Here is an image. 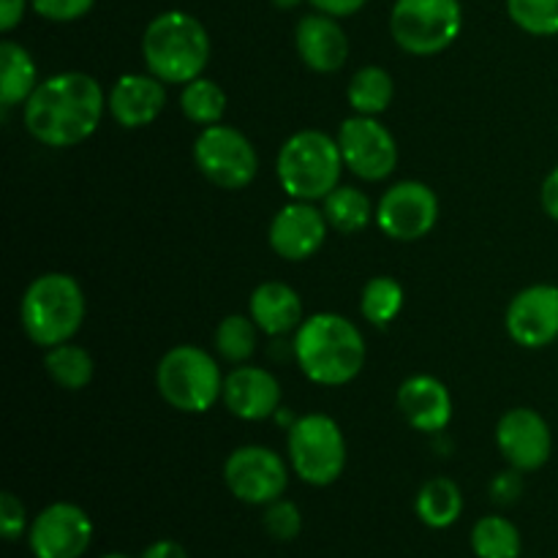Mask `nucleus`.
Masks as SVG:
<instances>
[{"label":"nucleus","mask_w":558,"mask_h":558,"mask_svg":"<svg viewBox=\"0 0 558 558\" xmlns=\"http://www.w3.org/2000/svg\"><path fill=\"white\" fill-rule=\"evenodd\" d=\"M507 11L532 36H558V0H507Z\"/></svg>","instance_id":"31"},{"label":"nucleus","mask_w":558,"mask_h":558,"mask_svg":"<svg viewBox=\"0 0 558 558\" xmlns=\"http://www.w3.org/2000/svg\"><path fill=\"white\" fill-rule=\"evenodd\" d=\"M439 221V199L430 185L420 180H401L376 205V223L381 232L401 243H414V240L430 234V229Z\"/></svg>","instance_id":"12"},{"label":"nucleus","mask_w":558,"mask_h":558,"mask_svg":"<svg viewBox=\"0 0 558 558\" xmlns=\"http://www.w3.org/2000/svg\"><path fill=\"white\" fill-rule=\"evenodd\" d=\"M289 463L303 483L327 488L347 469V439L341 425L327 414H305L289 425Z\"/></svg>","instance_id":"7"},{"label":"nucleus","mask_w":558,"mask_h":558,"mask_svg":"<svg viewBox=\"0 0 558 558\" xmlns=\"http://www.w3.org/2000/svg\"><path fill=\"white\" fill-rule=\"evenodd\" d=\"M349 104L357 114H376L385 112L392 104V96H396V85H392V76L387 74L379 65H365L349 82Z\"/></svg>","instance_id":"26"},{"label":"nucleus","mask_w":558,"mask_h":558,"mask_svg":"<svg viewBox=\"0 0 558 558\" xmlns=\"http://www.w3.org/2000/svg\"><path fill=\"white\" fill-rule=\"evenodd\" d=\"M343 156L338 140L325 131L305 129L289 136L278 150L276 174L281 189L298 202L325 199L338 189L343 172Z\"/></svg>","instance_id":"5"},{"label":"nucleus","mask_w":558,"mask_h":558,"mask_svg":"<svg viewBox=\"0 0 558 558\" xmlns=\"http://www.w3.org/2000/svg\"><path fill=\"white\" fill-rule=\"evenodd\" d=\"M294 44H298L300 60L319 74H332V71L343 69V63L349 60L347 33L338 25L336 16H327L322 11L298 22Z\"/></svg>","instance_id":"20"},{"label":"nucleus","mask_w":558,"mask_h":558,"mask_svg":"<svg viewBox=\"0 0 558 558\" xmlns=\"http://www.w3.org/2000/svg\"><path fill=\"white\" fill-rule=\"evenodd\" d=\"M194 161L213 185L223 191H243L259 172V156L248 136L232 125H205L194 142Z\"/></svg>","instance_id":"9"},{"label":"nucleus","mask_w":558,"mask_h":558,"mask_svg":"<svg viewBox=\"0 0 558 558\" xmlns=\"http://www.w3.org/2000/svg\"><path fill=\"white\" fill-rule=\"evenodd\" d=\"M398 409L412 428L439 434L452 420V396L441 379L417 374L398 387Z\"/></svg>","instance_id":"19"},{"label":"nucleus","mask_w":558,"mask_h":558,"mask_svg":"<svg viewBox=\"0 0 558 558\" xmlns=\"http://www.w3.org/2000/svg\"><path fill=\"white\" fill-rule=\"evenodd\" d=\"M294 357L314 385L341 387L357 379L365 365V338L341 314H314L298 327Z\"/></svg>","instance_id":"2"},{"label":"nucleus","mask_w":558,"mask_h":558,"mask_svg":"<svg viewBox=\"0 0 558 558\" xmlns=\"http://www.w3.org/2000/svg\"><path fill=\"white\" fill-rule=\"evenodd\" d=\"M44 368L52 376L54 385L71 392L82 390V387L90 385L93 379V357L87 354V349L76 347V343L71 341L47 349Z\"/></svg>","instance_id":"27"},{"label":"nucleus","mask_w":558,"mask_h":558,"mask_svg":"<svg viewBox=\"0 0 558 558\" xmlns=\"http://www.w3.org/2000/svg\"><path fill=\"white\" fill-rule=\"evenodd\" d=\"M107 107L123 129H145L167 107V90L153 74H123L109 90Z\"/></svg>","instance_id":"18"},{"label":"nucleus","mask_w":558,"mask_h":558,"mask_svg":"<svg viewBox=\"0 0 558 558\" xmlns=\"http://www.w3.org/2000/svg\"><path fill=\"white\" fill-rule=\"evenodd\" d=\"M180 109H183L191 123L216 125L221 123L223 112H227V93L218 87V82L207 80V76H196L194 82L183 85Z\"/></svg>","instance_id":"28"},{"label":"nucleus","mask_w":558,"mask_h":558,"mask_svg":"<svg viewBox=\"0 0 558 558\" xmlns=\"http://www.w3.org/2000/svg\"><path fill=\"white\" fill-rule=\"evenodd\" d=\"M101 558H131V556H125V554H107V556H101Z\"/></svg>","instance_id":"41"},{"label":"nucleus","mask_w":558,"mask_h":558,"mask_svg":"<svg viewBox=\"0 0 558 558\" xmlns=\"http://www.w3.org/2000/svg\"><path fill=\"white\" fill-rule=\"evenodd\" d=\"M107 109L98 80L82 71H65L38 82L25 101V129L47 147H74L96 134Z\"/></svg>","instance_id":"1"},{"label":"nucleus","mask_w":558,"mask_h":558,"mask_svg":"<svg viewBox=\"0 0 558 558\" xmlns=\"http://www.w3.org/2000/svg\"><path fill=\"white\" fill-rule=\"evenodd\" d=\"M223 483L229 494L251 507H267L281 499L289 485V469L270 447H238L223 463Z\"/></svg>","instance_id":"10"},{"label":"nucleus","mask_w":558,"mask_h":558,"mask_svg":"<svg viewBox=\"0 0 558 558\" xmlns=\"http://www.w3.org/2000/svg\"><path fill=\"white\" fill-rule=\"evenodd\" d=\"M223 407L245 423L276 417L281 409V385L276 376L256 365H240L223 379Z\"/></svg>","instance_id":"17"},{"label":"nucleus","mask_w":558,"mask_h":558,"mask_svg":"<svg viewBox=\"0 0 558 558\" xmlns=\"http://www.w3.org/2000/svg\"><path fill=\"white\" fill-rule=\"evenodd\" d=\"M414 512H417L420 521L428 529H450L452 523H458L463 512V494L458 488V483H452L450 477H434L420 488L417 499H414Z\"/></svg>","instance_id":"23"},{"label":"nucleus","mask_w":558,"mask_h":558,"mask_svg":"<svg viewBox=\"0 0 558 558\" xmlns=\"http://www.w3.org/2000/svg\"><path fill=\"white\" fill-rule=\"evenodd\" d=\"M523 472H518V469H510V472H501L496 474L494 483H490V499L496 501V505L507 507V505H515L518 499L523 496Z\"/></svg>","instance_id":"35"},{"label":"nucleus","mask_w":558,"mask_h":558,"mask_svg":"<svg viewBox=\"0 0 558 558\" xmlns=\"http://www.w3.org/2000/svg\"><path fill=\"white\" fill-rule=\"evenodd\" d=\"M85 292L69 272H44L22 294V330L36 347L52 349L71 341L85 322Z\"/></svg>","instance_id":"4"},{"label":"nucleus","mask_w":558,"mask_h":558,"mask_svg":"<svg viewBox=\"0 0 558 558\" xmlns=\"http://www.w3.org/2000/svg\"><path fill=\"white\" fill-rule=\"evenodd\" d=\"M325 218L336 232L341 234H357L363 232L371 223V218L376 216L371 199L354 185H338L336 191L325 196Z\"/></svg>","instance_id":"25"},{"label":"nucleus","mask_w":558,"mask_h":558,"mask_svg":"<svg viewBox=\"0 0 558 558\" xmlns=\"http://www.w3.org/2000/svg\"><path fill=\"white\" fill-rule=\"evenodd\" d=\"M27 0H0V31L11 33L25 16Z\"/></svg>","instance_id":"37"},{"label":"nucleus","mask_w":558,"mask_h":558,"mask_svg":"<svg viewBox=\"0 0 558 558\" xmlns=\"http://www.w3.org/2000/svg\"><path fill=\"white\" fill-rule=\"evenodd\" d=\"M156 385L163 401L185 414L210 412L223 396V376L213 354L199 347H174L156 368Z\"/></svg>","instance_id":"6"},{"label":"nucleus","mask_w":558,"mask_h":558,"mask_svg":"<svg viewBox=\"0 0 558 558\" xmlns=\"http://www.w3.org/2000/svg\"><path fill=\"white\" fill-rule=\"evenodd\" d=\"M365 3H368V0H311V5L327 16H352L357 14Z\"/></svg>","instance_id":"36"},{"label":"nucleus","mask_w":558,"mask_h":558,"mask_svg":"<svg viewBox=\"0 0 558 558\" xmlns=\"http://www.w3.org/2000/svg\"><path fill=\"white\" fill-rule=\"evenodd\" d=\"M251 319L265 336H287L303 325V300L292 287L281 281H267L251 294Z\"/></svg>","instance_id":"21"},{"label":"nucleus","mask_w":558,"mask_h":558,"mask_svg":"<svg viewBox=\"0 0 558 558\" xmlns=\"http://www.w3.org/2000/svg\"><path fill=\"white\" fill-rule=\"evenodd\" d=\"M142 558H189V550L174 539H158V543L147 545Z\"/></svg>","instance_id":"38"},{"label":"nucleus","mask_w":558,"mask_h":558,"mask_svg":"<svg viewBox=\"0 0 558 558\" xmlns=\"http://www.w3.org/2000/svg\"><path fill=\"white\" fill-rule=\"evenodd\" d=\"M27 529L31 526H27L25 505L14 494H9V490L0 494V532H3V537L9 543H16L22 534H27Z\"/></svg>","instance_id":"34"},{"label":"nucleus","mask_w":558,"mask_h":558,"mask_svg":"<svg viewBox=\"0 0 558 558\" xmlns=\"http://www.w3.org/2000/svg\"><path fill=\"white\" fill-rule=\"evenodd\" d=\"M338 147H341L343 163L352 174L379 183L390 178L398 167L396 136L371 114H354L347 118L338 129Z\"/></svg>","instance_id":"11"},{"label":"nucleus","mask_w":558,"mask_h":558,"mask_svg":"<svg viewBox=\"0 0 558 558\" xmlns=\"http://www.w3.org/2000/svg\"><path fill=\"white\" fill-rule=\"evenodd\" d=\"M403 308V287L390 276L371 278L360 298V311H363L365 322L374 327H387L396 322V316Z\"/></svg>","instance_id":"29"},{"label":"nucleus","mask_w":558,"mask_h":558,"mask_svg":"<svg viewBox=\"0 0 558 558\" xmlns=\"http://www.w3.org/2000/svg\"><path fill=\"white\" fill-rule=\"evenodd\" d=\"M272 5H276V9H283V11H289V9H298L300 3H303V0H270Z\"/></svg>","instance_id":"40"},{"label":"nucleus","mask_w":558,"mask_h":558,"mask_svg":"<svg viewBox=\"0 0 558 558\" xmlns=\"http://www.w3.org/2000/svg\"><path fill=\"white\" fill-rule=\"evenodd\" d=\"M262 523H265V532L270 534L278 543H292V539L300 537L303 532V512L294 501L289 499H276L272 505L265 507V515H262Z\"/></svg>","instance_id":"32"},{"label":"nucleus","mask_w":558,"mask_h":558,"mask_svg":"<svg viewBox=\"0 0 558 558\" xmlns=\"http://www.w3.org/2000/svg\"><path fill=\"white\" fill-rule=\"evenodd\" d=\"M325 210L314 202L292 199L270 221V248L287 262H305L325 245L327 240Z\"/></svg>","instance_id":"16"},{"label":"nucleus","mask_w":558,"mask_h":558,"mask_svg":"<svg viewBox=\"0 0 558 558\" xmlns=\"http://www.w3.org/2000/svg\"><path fill=\"white\" fill-rule=\"evenodd\" d=\"M496 447L518 472H537L550 461L554 434L548 420L526 407L510 409L496 425Z\"/></svg>","instance_id":"14"},{"label":"nucleus","mask_w":558,"mask_h":558,"mask_svg":"<svg viewBox=\"0 0 558 558\" xmlns=\"http://www.w3.org/2000/svg\"><path fill=\"white\" fill-rule=\"evenodd\" d=\"M507 332L523 349H543L558 341V287L534 283L507 305Z\"/></svg>","instance_id":"15"},{"label":"nucleus","mask_w":558,"mask_h":558,"mask_svg":"<svg viewBox=\"0 0 558 558\" xmlns=\"http://www.w3.org/2000/svg\"><path fill=\"white\" fill-rule=\"evenodd\" d=\"M256 336H259V327H256V322L251 316H227L216 330L218 354L223 360H229V363H245L256 352Z\"/></svg>","instance_id":"30"},{"label":"nucleus","mask_w":558,"mask_h":558,"mask_svg":"<svg viewBox=\"0 0 558 558\" xmlns=\"http://www.w3.org/2000/svg\"><path fill=\"white\" fill-rule=\"evenodd\" d=\"M90 543V515L71 501H54L44 507L27 529V548L33 558H82Z\"/></svg>","instance_id":"13"},{"label":"nucleus","mask_w":558,"mask_h":558,"mask_svg":"<svg viewBox=\"0 0 558 558\" xmlns=\"http://www.w3.org/2000/svg\"><path fill=\"white\" fill-rule=\"evenodd\" d=\"M463 11L458 0H396L390 31L409 54H439L461 36Z\"/></svg>","instance_id":"8"},{"label":"nucleus","mask_w":558,"mask_h":558,"mask_svg":"<svg viewBox=\"0 0 558 558\" xmlns=\"http://www.w3.org/2000/svg\"><path fill=\"white\" fill-rule=\"evenodd\" d=\"M539 199H543L545 213H548L554 221H558V167L548 174V178H545L543 194H539Z\"/></svg>","instance_id":"39"},{"label":"nucleus","mask_w":558,"mask_h":558,"mask_svg":"<svg viewBox=\"0 0 558 558\" xmlns=\"http://www.w3.org/2000/svg\"><path fill=\"white\" fill-rule=\"evenodd\" d=\"M142 58L147 71L163 85H189L202 76L210 60V38L196 16L163 11L142 36Z\"/></svg>","instance_id":"3"},{"label":"nucleus","mask_w":558,"mask_h":558,"mask_svg":"<svg viewBox=\"0 0 558 558\" xmlns=\"http://www.w3.org/2000/svg\"><path fill=\"white\" fill-rule=\"evenodd\" d=\"M96 0H31L33 11L49 22H74L93 9Z\"/></svg>","instance_id":"33"},{"label":"nucleus","mask_w":558,"mask_h":558,"mask_svg":"<svg viewBox=\"0 0 558 558\" xmlns=\"http://www.w3.org/2000/svg\"><path fill=\"white\" fill-rule=\"evenodd\" d=\"M38 87V71L31 52L16 41L0 44V104L3 109L25 107Z\"/></svg>","instance_id":"22"},{"label":"nucleus","mask_w":558,"mask_h":558,"mask_svg":"<svg viewBox=\"0 0 558 558\" xmlns=\"http://www.w3.org/2000/svg\"><path fill=\"white\" fill-rule=\"evenodd\" d=\"M472 554L477 558H521L523 537L510 518L485 515L469 534Z\"/></svg>","instance_id":"24"}]
</instances>
